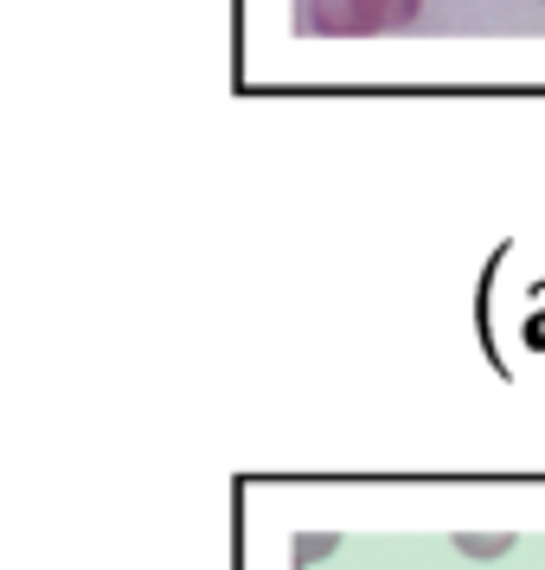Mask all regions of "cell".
<instances>
[{
	"label": "cell",
	"instance_id": "cell-3",
	"mask_svg": "<svg viewBox=\"0 0 545 570\" xmlns=\"http://www.w3.org/2000/svg\"><path fill=\"white\" fill-rule=\"evenodd\" d=\"M456 551L475 558V564H488V558H507L514 551V532H456Z\"/></svg>",
	"mask_w": 545,
	"mask_h": 570
},
{
	"label": "cell",
	"instance_id": "cell-4",
	"mask_svg": "<svg viewBox=\"0 0 545 570\" xmlns=\"http://www.w3.org/2000/svg\"><path fill=\"white\" fill-rule=\"evenodd\" d=\"M334 532H295V570H309L321 564V558H334Z\"/></svg>",
	"mask_w": 545,
	"mask_h": 570
},
{
	"label": "cell",
	"instance_id": "cell-2",
	"mask_svg": "<svg viewBox=\"0 0 545 570\" xmlns=\"http://www.w3.org/2000/svg\"><path fill=\"white\" fill-rule=\"evenodd\" d=\"M417 13H424V0H360V27H366V39L411 27Z\"/></svg>",
	"mask_w": 545,
	"mask_h": 570
},
{
	"label": "cell",
	"instance_id": "cell-1",
	"mask_svg": "<svg viewBox=\"0 0 545 570\" xmlns=\"http://www.w3.org/2000/svg\"><path fill=\"white\" fill-rule=\"evenodd\" d=\"M309 20H314V32H328V39H366L360 0H309Z\"/></svg>",
	"mask_w": 545,
	"mask_h": 570
}]
</instances>
